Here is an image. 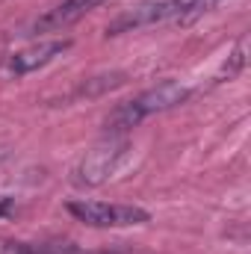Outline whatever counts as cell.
<instances>
[{
  "label": "cell",
  "instance_id": "obj_9",
  "mask_svg": "<svg viewBox=\"0 0 251 254\" xmlns=\"http://www.w3.org/2000/svg\"><path fill=\"white\" fill-rule=\"evenodd\" d=\"M15 213H18V204H15V198L3 195V198H0V222H9Z\"/></svg>",
  "mask_w": 251,
  "mask_h": 254
},
{
  "label": "cell",
  "instance_id": "obj_6",
  "mask_svg": "<svg viewBox=\"0 0 251 254\" xmlns=\"http://www.w3.org/2000/svg\"><path fill=\"white\" fill-rule=\"evenodd\" d=\"M68 48H71V42H68V39L42 42V45H33V48H27V51L12 54V57H9V63H6V68H9V74L24 77V74H30V71H39V68H45L48 63H54L57 57H63Z\"/></svg>",
  "mask_w": 251,
  "mask_h": 254
},
{
  "label": "cell",
  "instance_id": "obj_5",
  "mask_svg": "<svg viewBox=\"0 0 251 254\" xmlns=\"http://www.w3.org/2000/svg\"><path fill=\"white\" fill-rule=\"evenodd\" d=\"M104 0H63L60 6L48 9L45 15H39L33 21V33H63L71 24H77L80 18H86L95 6H101Z\"/></svg>",
  "mask_w": 251,
  "mask_h": 254
},
{
  "label": "cell",
  "instance_id": "obj_7",
  "mask_svg": "<svg viewBox=\"0 0 251 254\" xmlns=\"http://www.w3.org/2000/svg\"><path fill=\"white\" fill-rule=\"evenodd\" d=\"M125 80H127V74H122V71L92 77V80H86V83L77 89V98H101V95H107V92H113V89L125 86Z\"/></svg>",
  "mask_w": 251,
  "mask_h": 254
},
{
  "label": "cell",
  "instance_id": "obj_2",
  "mask_svg": "<svg viewBox=\"0 0 251 254\" xmlns=\"http://www.w3.org/2000/svg\"><path fill=\"white\" fill-rule=\"evenodd\" d=\"M68 213L89 228H133L148 225L151 213L136 204H107V201H71Z\"/></svg>",
  "mask_w": 251,
  "mask_h": 254
},
{
  "label": "cell",
  "instance_id": "obj_1",
  "mask_svg": "<svg viewBox=\"0 0 251 254\" xmlns=\"http://www.w3.org/2000/svg\"><path fill=\"white\" fill-rule=\"evenodd\" d=\"M187 98H189V89L184 83L166 80V83H160V86L145 89V92L136 95L133 101L119 104V107L104 119V130H107V136H122L130 127L139 125L142 119H148V116H157V113H166V110L181 107Z\"/></svg>",
  "mask_w": 251,
  "mask_h": 254
},
{
  "label": "cell",
  "instance_id": "obj_4",
  "mask_svg": "<svg viewBox=\"0 0 251 254\" xmlns=\"http://www.w3.org/2000/svg\"><path fill=\"white\" fill-rule=\"evenodd\" d=\"M163 21H175V6L172 0H145L125 9L119 18H113L107 24V36H122L139 27H151V24H163Z\"/></svg>",
  "mask_w": 251,
  "mask_h": 254
},
{
  "label": "cell",
  "instance_id": "obj_8",
  "mask_svg": "<svg viewBox=\"0 0 251 254\" xmlns=\"http://www.w3.org/2000/svg\"><path fill=\"white\" fill-rule=\"evenodd\" d=\"M243 65H246V42H243V45H240V48H237V51H234L231 57H228V63L222 65V71L216 74V83L234 80V77H237V74L243 71Z\"/></svg>",
  "mask_w": 251,
  "mask_h": 254
},
{
  "label": "cell",
  "instance_id": "obj_3",
  "mask_svg": "<svg viewBox=\"0 0 251 254\" xmlns=\"http://www.w3.org/2000/svg\"><path fill=\"white\" fill-rule=\"evenodd\" d=\"M127 151H130V142L122 139V136L104 139L101 145H95L80 160V166H77V184L80 187H101V184H107L119 172V166L125 163Z\"/></svg>",
  "mask_w": 251,
  "mask_h": 254
}]
</instances>
